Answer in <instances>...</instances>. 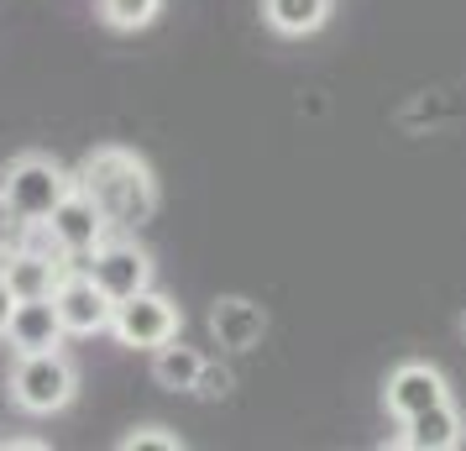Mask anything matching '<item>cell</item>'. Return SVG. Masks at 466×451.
I'll list each match as a JSON object with an SVG mask.
<instances>
[{
  "instance_id": "9c48e42d",
  "label": "cell",
  "mask_w": 466,
  "mask_h": 451,
  "mask_svg": "<svg viewBox=\"0 0 466 451\" xmlns=\"http://www.w3.org/2000/svg\"><path fill=\"white\" fill-rule=\"evenodd\" d=\"M0 336L16 346V357H26V352H58L64 346V325H58L53 300L43 294V300H11V321H5Z\"/></svg>"
},
{
  "instance_id": "3957f363",
  "label": "cell",
  "mask_w": 466,
  "mask_h": 451,
  "mask_svg": "<svg viewBox=\"0 0 466 451\" xmlns=\"http://www.w3.org/2000/svg\"><path fill=\"white\" fill-rule=\"evenodd\" d=\"M68 190H74V179H68L53 158H43V152H26V158H16V163L5 169V179H0V194L11 200V210L22 215L26 226L47 220V210H53Z\"/></svg>"
},
{
  "instance_id": "7a4b0ae2",
  "label": "cell",
  "mask_w": 466,
  "mask_h": 451,
  "mask_svg": "<svg viewBox=\"0 0 466 451\" xmlns=\"http://www.w3.org/2000/svg\"><path fill=\"white\" fill-rule=\"evenodd\" d=\"M79 394V373L64 352H26L11 367V399L26 415H58Z\"/></svg>"
},
{
  "instance_id": "e0dca14e",
  "label": "cell",
  "mask_w": 466,
  "mask_h": 451,
  "mask_svg": "<svg viewBox=\"0 0 466 451\" xmlns=\"http://www.w3.org/2000/svg\"><path fill=\"white\" fill-rule=\"evenodd\" d=\"M231 367H215V363H199V373H194V388L189 394H199V399H226L231 394Z\"/></svg>"
},
{
  "instance_id": "6da1fadb",
  "label": "cell",
  "mask_w": 466,
  "mask_h": 451,
  "mask_svg": "<svg viewBox=\"0 0 466 451\" xmlns=\"http://www.w3.org/2000/svg\"><path fill=\"white\" fill-rule=\"evenodd\" d=\"M74 184H79V190L100 205V215H106L110 226H121V231L147 226L152 215H157V179H152V169L127 148H95L85 163H79Z\"/></svg>"
},
{
  "instance_id": "ba28073f",
  "label": "cell",
  "mask_w": 466,
  "mask_h": 451,
  "mask_svg": "<svg viewBox=\"0 0 466 451\" xmlns=\"http://www.w3.org/2000/svg\"><path fill=\"white\" fill-rule=\"evenodd\" d=\"M451 399V388H445V373L430 363H403L388 373V388H382V405L393 420H409V415H420V409L441 405Z\"/></svg>"
},
{
  "instance_id": "7c38bea8",
  "label": "cell",
  "mask_w": 466,
  "mask_h": 451,
  "mask_svg": "<svg viewBox=\"0 0 466 451\" xmlns=\"http://www.w3.org/2000/svg\"><path fill=\"white\" fill-rule=\"evenodd\" d=\"M210 331L220 346H231V352H252L262 342V331H268V310L252 300H220L210 310Z\"/></svg>"
},
{
  "instance_id": "d6986e66",
  "label": "cell",
  "mask_w": 466,
  "mask_h": 451,
  "mask_svg": "<svg viewBox=\"0 0 466 451\" xmlns=\"http://www.w3.org/2000/svg\"><path fill=\"white\" fill-rule=\"evenodd\" d=\"M5 321H11V289H5V279H0V331H5Z\"/></svg>"
},
{
  "instance_id": "5bb4252c",
  "label": "cell",
  "mask_w": 466,
  "mask_h": 451,
  "mask_svg": "<svg viewBox=\"0 0 466 451\" xmlns=\"http://www.w3.org/2000/svg\"><path fill=\"white\" fill-rule=\"evenodd\" d=\"M199 363H205V357H199L194 346H184L178 336H173V342L157 346V357H152V378H157L163 388H184V394H189V388H194V373H199Z\"/></svg>"
},
{
  "instance_id": "277c9868",
  "label": "cell",
  "mask_w": 466,
  "mask_h": 451,
  "mask_svg": "<svg viewBox=\"0 0 466 451\" xmlns=\"http://www.w3.org/2000/svg\"><path fill=\"white\" fill-rule=\"evenodd\" d=\"M110 331H116L121 346H147V352H157L163 342H173L184 331V310L147 283V289H137L131 300H121L110 310Z\"/></svg>"
},
{
  "instance_id": "30bf717a",
  "label": "cell",
  "mask_w": 466,
  "mask_h": 451,
  "mask_svg": "<svg viewBox=\"0 0 466 451\" xmlns=\"http://www.w3.org/2000/svg\"><path fill=\"white\" fill-rule=\"evenodd\" d=\"M461 441H466V415L456 409V399H441V405L409 415L399 436L403 451H456Z\"/></svg>"
},
{
  "instance_id": "8992f818",
  "label": "cell",
  "mask_w": 466,
  "mask_h": 451,
  "mask_svg": "<svg viewBox=\"0 0 466 451\" xmlns=\"http://www.w3.org/2000/svg\"><path fill=\"white\" fill-rule=\"evenodd\" d=\"M79 268H85L89 279L106 289L110 304L131 300L137 289H147V283H152V258L137 247V241H127V237L100 241L95 252H85V258H79Z\"/></svg>"
},
{
  "instance_id": "ac0fdd59",
  "label": "cell",
  "mask_w": 466,
  "mask_h": 451,
  "mask_svg": "<svg viewBox=\"0 0 466 451\" xmlns=\"http://www.w3.org/2000/svg\"><path fill=\"white\" fill-rule=\"evenodd\" d=\"M22 237H26V220L11 210V200L0 194V258H5L11 247H22Z\"/></svg>"
},
{
  "instance_id": "9a60e30c",
  "label": "cell",
  "mask_w": 466,
  "mask_h": 451,
  "mask_svg": "<svg viewBox=\"0 0 466 451\" xmlns=\"http://www.w3.org/2000/svg\"><path fill=\"white\" fill-rule=\"evenodd\" d=\"M163 0H100V16H106L116 32H142V26L157 16Z\"/></svg>"
},
{
  "instance_id": "2e32d148",
  "label": "cell",
  "mask_w": 466,
  "mask_h": 451,
  "mask_svg": "<svg viewBox=\"0 0 466 451\" xmlns=\"http://www.w3.org/2000/svg\"><path fill=\"white\" fill-rule=\"evenodd\" d=\"M121 451H184V436L168 425H137L131 436H121Z\"/></svg>"
},
{
  "instance_id": "ffe728a7",
  "label": "cell",
  "mask_w": 466,
  "mask_h": 451,
  "mask_svg": "<svg viewBox=\"0 0 466 451\" xmlns=\"http://www.w3.org/2000/svg\"><path fill=\"white\" fill-rule=\"evenodd\" d=\"M461 336H466V315H461Z\"/></svg>"
},
{
  "instance_id": "52a82bcc",
  "label": "cell",
  "mask_w": 466,
  "mask_h": 451,
  "mask_svg": "<svg viewBox=\"0 0 466 451\" xmlns=\"http://www.w3.org/2000/svg\"><path fill=\"white\" fill-rule=\"evenodd\" d=\"M47 300L58 310L64 336H100V331H110V310H116V304L106 300V289L89 279L85 268H64Z\"/></svg>"
},
{
  "instance_id": "8fae6325",
  "label": "cell",
  "mask_w": 466,
  "mask_h": 451,
  "mask_svg": "<svg viewBox=\"0 0 466 451\" xmlns=\"http://www.w3.org/2000/svg\"><path fill=\"white\" fill-rule=\"evenodd\" d=\"M64 252H43V247H11L5 252V268H0V279L11 289V300H43L53 294V283L64 273Z\"/></svg>"
},
{
  "instance_id": "4fadbf2b",
  "label": "cell",
  "mask_w": 466,
  "mask_h": 451,
  "mask_svg": "<svg viewBox=\"0 0 466 451\" xmlns=\"http://www.w3.org/2000/svg\"><path fill=\"white\" fill-rule=\"evenodd\" d=\"M262 16L283 37H309L330 22V0H262Z\"/></svg>"
},
{
  "instance_id": "5b68a950",
  "label": "cell",
  "mask_w": 466,
  "mask_h": 451,
  "mask_svg": "<svg viewBox=\"0 0 466 451\" xmlns=\"http://www.w3.org/2000/svg\"><path fill=\"white\" fill-rule=\"evenodd\" d=\"M43 231H47V241H53V247H58L68 262H79L85 252H95V247L106 241L110 220L100 215V205H95V200L79 190V184H74V190H68L64 200L53 205V210H47Z\"/></svg>"
}]
</instances>
